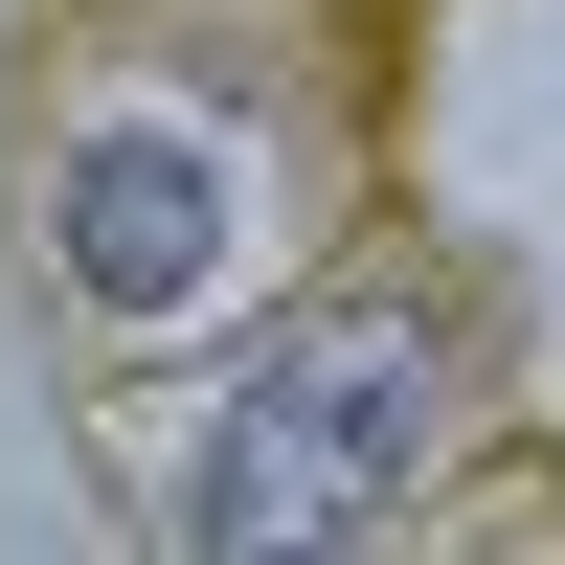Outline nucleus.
Wrapping results in <instances>:
<instances>
[{"mask_svg":"<svg viewBox=\"0 0 565 565\" xmlns=\"http://www.w3.org/2000/svg\"><path fill=\"white\" fill-rule=\"evenodd\" d=\"M430 430H452V340L407 295H317L295 340L226 385L181 521H204V543H340V521H385V498L430 476Z\"/></svg>","mask_w":565,"mask_h":565,"instance_id":"obj_1","label":"nucleus"},{"mask_svg":"<svg viewBox=\"0 0 565 565\" xmlns=\"http://www.w3.org/2000/svg\"><path fill=\"white\" fill-rule=\"evenodd\" d=\"M204 249H226V159H204V136H159V114L68 136V271H90L114 317H181Z\"/></svg>","mask_w":565,"mask_h":565,"instance_id":"obj_2","label":"nucleus"}]
</instances>
